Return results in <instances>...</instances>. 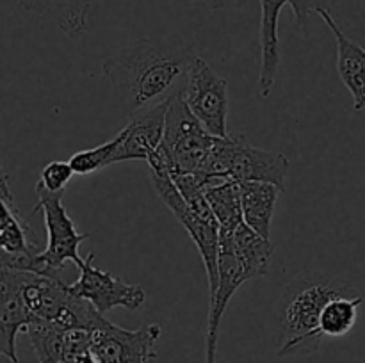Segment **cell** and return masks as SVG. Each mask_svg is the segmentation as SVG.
<instances>
[{
  "mask_svg": "<svg viewBox=\"0 0 365 363\" xmlns=\"http://www.w3.org/2000/svg\"><path fill=\"white\" fill-rule=\"evenodd\" d=\"M75 171L68 160H52L43 166L39 173V182L36 185L53 194H64V187L73 178Z\"/></svg>",
  "mask_w": 365,
  "mask_h": 363,
  "instance_id": "7402d4cb",
  "label": "cell"
},
{
  "mask_svg": "<svg viewBox=\"0 0 365 363\" xmlns=\"http://www.w3.org/2000/svg\"><path fill=\"white\" fill-rule=\"evenodd\" d=\"M205 198L209 201L210 209H212L217 224H220V231L232 233L239 224L245 223L239 184H235V182L209 184L205 187Z\"/></svg>",
  "mask_w": 365,
  "mask_h": 363,
  "instance_id": "d6986e66",
  "label": "cell"
},
{
  "mask_svg": "<svg viewBox=\"0 0 365 363\" xmlns=\"http://www.w3.org/2000/svg\"><path fill=\"white\" fill-rule=\"evenodd\" d=\"M349 294L341 281L321 273H303L282 290L277 305L278 356L312 354L319 349L321 313L328 301Z\"/></svg>",
  "mask_w": 365,
  "mask_h": 363,
  "instance_id": "7a4b0ae2",
  "label": "cell"
},
{
  "mask_svg": "<svg viewBox=\"0 0 365 363\" xmlns=\"http://www.w3.org/2000/svg\"><path fill=\"white\" fill-rule=\"evenodd\" d=\"M38 205L34 212L41 210L46 228V248L36 256V274L59 278V273L68 262L82 267L84 260L78 255V248L88 241L89 233H81L73 219L63 205V194H53L36 185Z\"/></svg>",
  "mask_w": 365,
  "mask_h": 363,
  "instance_id": "52a82bcc",
  "label": "cell"
},
{
  "mask_svg": "<svg viewBox=\"0 0 365 363\" xmlns=\"http://www.w3.org/2000/svg\"><path fill=\"white\" fill-rule=\"evenodd\" d=\"M25 11L52 20L64 36L78 39L88 28L95 0H18Z\"/></svg>",
  "mask_w": 365,
  "mask_h": 363,
  "instance_id": "e0dca14e",
  "label": "cell"
},
{
  "mask_svg": "<svg viewBox=\"0 0 365 363\" xmlns=\"http://www.w3.org/2000/svg\"><path fill=\"white\" fill-rule=\"evenodd\" d=\"M198 56L178 38H141L114 50L102 63L118 105L127 117L166 105L182 95Z\"/></svg>",
  "mask_w": 365,
  "mask_h": 363,
  "instance_id": "6da1fadb",
  "label": "cell"
},
{
  "mask_svg": "<svg viewBox=\"0 0 365 363\" xmlns=\"http://www.w3.org/2000/svg\"><path fill=\"white\" fill-rule=\"evenodd\" d=\"M289 0H260V71L259 89L264 98L271 95L278 68H280V36H278V21L280 13Z\"/></svg>",
  "mask_w": 365,
  "mask_h": 363,
  "instance_id": "9a60e30c",
  "label": "cell"
},
{
  "mask_svg": "<svg viewBox=\"0 0 365 363\" xmlns=\"http://www.w3.org/2000/svg\"><path fill=\"white\" fill-rule=\"evenodd\" d=\"M214 142L216 135L192 116L182 96H177L166 107L163 142L152 159L163 162L168 173H200Z\"/></svg>",
  "mask_w": 365,
  "mask_h": 363,
  "instance_id": "5b68a950",
  "label": "cell"
},
{
  "mask_svg": "<svg viewBox=\"0 0 365 363\" xmlns=\"http://www.w3.org/2000/svg\"><path fill=\"white\" fill-rule=\"evenodd\" d=\"M0 198H13L9 191V185H7V173L4 169L2 162H0Z\"/></svg>",
  "mask_w": 365,
  "mask_h": 363,
  "instance_id": "cb8c5ba5",
  "label": "cell"
},
{
  "mask_svg": "<svg viewBox=\"0 0 365 363\" xmlns=\"http://www.w3.org/2000/svg\"><path fill=\"white\" fill-rule=\"evenodd\" d=\"M316 13L323 18L324 23L334 34L337 43V71L342 84L348 88L353 96V107L355 110L365 109V48L346 36L341 25L335 21L334 14L328 7L321 4Z\"/></svg>",
  "mask_w": 365,
  "mask_h": 363,
  "instance_id": "4fadbf2b",
  "label": "cell"
},
{
  "mask_svg": "<svg viewBox=\"0 0 365 363\" xmlns=\"http://www.w3.org/2000/svg\"><path fill=\"white\" fill-rule=\"evenodd\" d=\"M291 162L284 153L253 146L245 135L227 134L216 137L210 155L200 174L217 182H269L285 191Z\"/></svg>",
  "mask_w": 365,
  "mask_h": 363,
  "instance_id": "3957f363",
  "label": "cell"
},
{
  "mask_svg": "<svg viewBox=\"0 0 365 363\" xmlns=\"http://www.w3.org/2000/svg\"><path fill=\"white\" fill-rule=\"evenodd\" d=\"M24 273L25 270L4 269L0 280V356H6L13 363H20L16 354L18 333L38 322L21 295Z\"/></svg>",
  "mask_w": 365,
  "mask_h": 363,
  "instance_id": "8fae6325",
  "label": "cell"
},
{
  "mask_svg": "<svg viewBox=\"0 0 365 363\" xmlns=\"http://www.w3.org/2000/svg\"><path fill=\"white\" fill-rule=\"evenodd\" d=\"M182 100L192 116L216 137H225L228 120V82L198 57L182 89Z\"/></svg>",
  "mask_w": 365,
  "mask_h": 363,
  "instance_id": "ba28073f",
  "label": "cell"
},
{
  "mask_svg": "<svg viewBox=\"0 0 365 363\" xmlns=\"http://www.w3.org/2000/svg\"><path fill=\"white\" fill-rule=\"evenodd\" d=\"M96 253H89L82 267H78L77 281L70 283V290L82 299H88L98 313L106 315L114 308L139 310L146 302V292L141 285H132L103 270L95 262Z\"/></svg>",
  "mask_w": 365,
  "mask_h": 363,
  "instance_id": "30bf717a",
  "label": "cell"
},
{
  "mask_svg": "<svg viewBox=\"0 0 365 363\" xmlns=\"http://www.w3.org/2000/svg\"><path fill=\"white\" fill-rule=\"evenodd\" d=\"M25 333L39 363H71L78 352L91 347V331L63 330L48 322H34Z\"/></svg>",
  "mask_w": 365,
  "mask_h": 363,
  "instance_id": "5bb4252c",
  "label": "cell"
},
{
  "mask_svg": "<svg viewBox=\"0 0 365 363\" xmlns=\"http://www.w3.org/2000/svg\"><path fill=\"white\" fill-rule=\"evenodd\" d=\"M160 335L163 327L155 322L125 330L102 317L91 330V349L98 363H153Z\"/></svg>",
  "mask_w": 365,
  "mask_h": 363,
  "instance_id": "9c48e42d",
  "label": "cell"
},
{
  "mask_svg": "<svg viewBox=\"0 0 365 363\" xmlns=\"http://www.w3.org/2000/svg\"><path fill=\"white\" fill-rule=\"evenodd\" d=\"M21 295L38 322H48L63 330L91 331L103 317L88 299L75 295L61 276H43L25 270Z\"/></svg>",
  "mask_w": 365,
  "mask_h": 363,
  "instance_id": "277c9868",
  "label": "cell"
},
{
  "mask_svg": "<svg viewBox=\"0 0 365 363\" xmlns=\"http://www.w3.org/2000/svg\"><path fill=\"white\" fill-rule=\"evenodd\" d=\"M166 105H159L138 116L128 117L127 127L116 134L118 146L114 164L125 160H146L148 162L160 148L164 135Z\"/></svg>",
  "mask_w": 365,
  "mask_h": 363,
  "instance_id": "7c38bea8",
  "label": "cell"
},
{
  "mask_svg": "<svg viewBox=\"0 0 365 363\" xmlns=\"http://www.w3.org/2000/svg\"><path fill=\"white\" fill-rule=\"evenodd\" d=\"M364 299L360 295L344 294L327 302L321 313V333L324 337L339 338L348 335L359 320V308Z\"/></svg>",
  "mask_w": 365,
  "mask_h": 363,
  "instance_id": "ffe728a7",
  "label": "cell"
},
{
  "mask_svg": "<svg viewBox=\"0 0 365 363\" xmlns=\"http://www.w3.org/2000/svg\"><path fill=\"white\" fill-rule=\"evenodd\" d=\"M241 209L242 219L253 231L271 241V223H273L274 206L278 196L284 192L278 185L269 182H241Z\"/></svg>",
  "mask_w": 365,
  "mask_h": 363,
  "instance_id": "2e32d148",
  "label": "cell"
},
{
  "mask_svg": "<svg viewBox=\"0 0 365 363\" xmlns=\"http://www.w3.org/2000/svg\"><path fill=\"white\" fill-rule=\"evenodd\" d=\"M150 178L155 194L160 201L168 206L171 214L177 217L178 223L185 228L189 237L195 242L200 256H202L203 267L209 281V298L216 292L217 281H220V270H217V253H220V224L216 217H202L192 212L191 206L182 198L180 191L175 182L171 180L170 173L163 162L157 159L148 160Z\"/></svg>",
  "mask_w": 365,
  "mask_h": 363,
  "instance_id": "8992f818",
  "label": "cell"
},
{
  "mask_svg": "<svg viewBox=\"0 0 365 363\" xmlns=\"http://www.w3.org/2000/svg\"><path fill=\"white\" fill-rule=\"evenodd\" d=\"M184 4H202L212 11L223 9H242L248 4V0H182Z\"/></svg>",
  "mask_w": 365,
  "mask_h": 363,
  "instance_id": "603a6c76",
  "label": "cell"
},
{
  "mask_svg": "<svg viewBox=\"0 0 365 363\" xmlns=\"http://www.w3.org/2000/svg\"><path fill=\"white\" fill-rule=\"evenodd\" d=\"M118 139L114 135L113 139H109L103 144L96 146V148L89 149H81V152L73 153L70 157V166L73 167L75 174H91L96 173V171L103 169V167L114 164V153H116Z\"/></svg>",
  "mask_w": 365,
  "mask_h": 363,
  "instance_id": "44dd1931",
  "label": "cell"
},
{
  "mask_svg": "<svg viewBox=\"0 0 365 363\" xmlns=\"http://www.w3.org/2000/svg\"><path fill=\"white\" fill-rule=\"evenodd\" d=\"M216 354L217 352H214V351H205V363H217Z\"/></svg>",
  "mask_w": 365,
  "mask_h": 363,
  "instance_id": "d4e9b609",
  "label": "cell"
},
{
  "mask_svg": "<svg viewBox=\"0 0 365 363\" xmlns=\"http://www.w3.org/2000/svg\"><path fill=\"white\" fill-rule=\"evenodd\" d=\"M232 246H234L235 256L245 269L248 280L262 278L269 273L274 251L269 238L260 237L248 224L241 223L232 231Z\"/></svg>",
  "mask_w": 365,
  "mask_h": 363,
  "instance_id": "ac0fdd59",
  "label": "cell"
}]
</instances>
